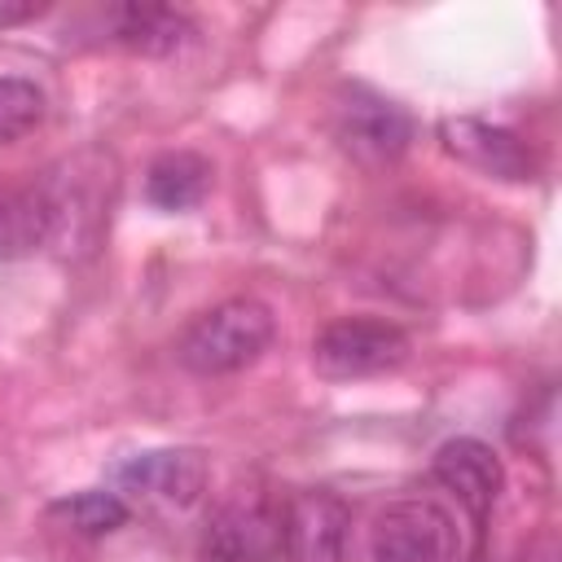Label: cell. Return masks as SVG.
<instances>
[{"label": "cell", "instance_id": "obj_1", "mask_svg": "<svg viewBox=\"0 0 562 562\" xmlns=\"http://www.w3.org/2000/svg\"><path fill=\"white\" fill-rule=\"evenodd\" d=\"M44 202H48V246L61 255H88L97 250L110 202H114V167L101 149H79L48 167L40 176Z\"/></svg>", "mask_w": 562, "mask_h": 562}, {"label": "cell", "instance_id": "obj_2", "mask_svg": "<svg viewBox=\"0 0 562 562\" xmlns=\"http://www.w3.org/2000/svg\"><path fill=\"white\" fill-rule=\"evenodd\" d=\"M277 338V316L268 303L237 294L202 316H193L176 342V360L198 378H224L250 369Z\"/></svg>", "mask_w": 562, "mask_h": 562}, {"label": "cell", "instance_id": "obj_3", "mask_svg": "<svg viewBox=\"0 0 562 562\" xmlns=\"http://www.w3.org/2000/svg\"><path fill=\"white\" fill-rule=\"evenodd\" d=\"M285 496L241 483L206 518L198 562H277L281 553Z\"/></svg>", "mask_w": 562, "mask_h": 562}, {"label": "cell", "instance_id": "obj_4", "mask_svg": "<svg viewBox=\"0 0 562 562\" xmlns=\"http://www.w3.org/2000/svg\"><path fill=\"white\" fill-rule=\"evenodd\" d=\"M461 522L435 496H400L373 514L369 562H461Z\"/></svg>", "mask_w": 562, "mask_h": 562}, {"label": "cell", "instance_id": "obj_5", "mask_svg": "<svg viewBox=\"0 0 562 562\" xmlns=\"http://www.w3.org/2000/svg\"><path fill=\"white\" fill-rule=\"evenodd\" d=\"M413 342L395 321L382 316H338L312 338V364L329 382H360L395 373Z\"/></svg>", "mask_w": 562, "mask_h": 562}, {"label": "cell", "instance_id": "obj_6", "mask_svg": "<svg viewBox=\"0 0 562 562\" xmlns=\"http://www.w3.org/2000/svg\"><path fill=\"white\" fill-rule=\"evenodd\" d=\"M334 136L364 167H386L413 145V119L369 83H342L334 97Z\"/></svg>", "mask_w": 562, "mask_h": 562}, {"label": "cell", "instance_id": "obj_7", "mask_svg": "<svg viewBox=\"0 0 562 562\" xmlns=\"http://www.w3.org/2000/svg\"><path fill=\"white\" fill-rule=\"evenodd\" d=\"M351 509L329 487H299L285 496L281 562H347Z\"/></svg>", "mask_w": 562, "mask_h": 562}, {"label": "cell", "instance_id": "obj_8", "mask_svg": "<svg viewBox=\"0 0 562 562\" xmlns=\"http://www.w3.org/2000/svg\"><path fill=\"white\" fill-rule=\"evenodd\" d=\"M439 145L448 158L474 167L479 176L487 180H509V184H522L536 176V154L531 145L501 127V123H487V119H470V114H452V119H439L435 127Z\"/></svg>", "mask_w": 562, "mask_h": 562}, {"label": "cell", "instance_id": "obj_9", "mask_svg": "<svg viewBox=\"0 0 562 562\" xmlns=\"http://www.w3.org/2000/svg\"><path fill=\"white\" fill-rule=\"evenodd\" d=\"M206 479H211V470L198 448H149V452H136L114 465L119 492H127L136 501H158L171 509L198 505L206 492Z\"/></svg>", "mask_w": 562, "mask_h": 562}, {"label": "cell", "instance_id": "obj_10", "mask_svg": "<svg viewBox=\"0 0 562 562\" xmlns=\"http://www.w3.org/2000/svg\"><path fill=\"white\" fill-rule=\"evenodd\" d=\"M430 474L474 522H483L505 492V465H501L496 448L474 435H457V439L439 443L430 457Z\"/></svg>", "mask_w": 562, "mask_h": 562}, {"label": "cell", "instance_id": "obj_11", "mask_svg": "<svg viewBox=\"0 0 562 562\" xmlns=\"http://www.w3.org/2000/svg\"><path fill=\"white\" fill-rule=\"evenodd\" d=\"M193 35V22L189 13L171 9V4H119L110 13V40L127 53H140V57H167L176 48H184Z\"/></svg>", "mask_w": 562, "mask_h": 562}, {"label": "cell", "instance_id": "obj_12", "mask_svg": "<svg viewBox=\"0 0 562 562\" xmlns=\"http://www.w3.org/2000/svg\"><path fill=\"white\" fill-rule=\"evenodd\" d=\"M211 180H215L211 158H202L193 149H167L145 171V198L158 211L180 215V211H193L211 193Z\"/></svg>", "mask_w": 562, "mask_h": 562}, {"label": "cell", "instance_id": "obj_13", "mask_svg": "<svg viewBox=\"0 0 562 562\" xmlns=\"http://www.w3.org/2000/svg\"><path fill=\"white\" fill-rule=\"evenodd\" d=\"M48 246V202L40 180L0 184V259H26Z\"/></svg>", "mask_w": 562, "mask_h": 562}, {"label": "cell", "instance_id": "obj_14", "mask_svg": "<svg viewBox=\"0 0 562 562\" xmlns=\"http://www.w3.org/2000/svg\"><path fill=\"white\" fill-rule=\"evenodd\" d=\"M53 514L79 531V536H110L119 531L127 518H132V505L119 496V492H105V487H88V492H75V496H61L53 505Z\"/></svg>", "mask_w": 562, "mask_h": 562}, {"label": "cell", "instance_id": "obj_15", "mask_svg": "<svg viewBox=\"0 0 562 562\" xmlns=\"http://www.w3.org/2000/svg\"><path fill=\"white\" fill-rule=\"evenodd\" d=\"M44 123V88L22 75H0V145L22 140Z\"/></svg>", "mask_w": 562, "mask_h": 562}]
</instances>
